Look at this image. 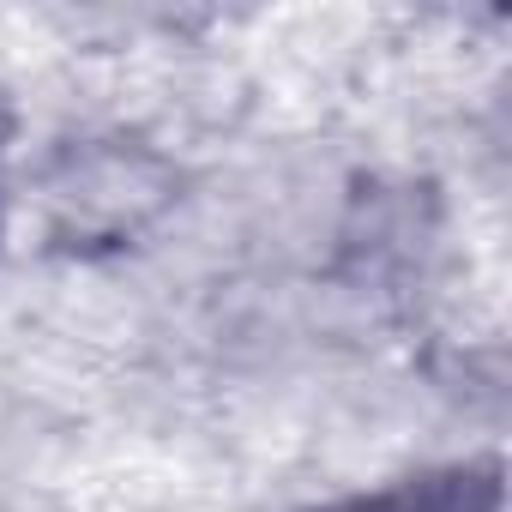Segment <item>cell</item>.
<instances>
[{
  "mask_svg": "<svg viewBox=\"0 0 512 512\" xmlns=\"http://www.w3.org/2000/svg\"><path fill=\"white\" fill-rule=\"evenodd\" d=\"M55 205L73 229H97V235H121L133 223H145L163 193L169 175L163 163H151L145 151H121V145H97V151H73L55 175Z\"/></svg>",
  "mask_w": 512,
  "mask_h": 512,
  "instance_id": "obj_1",
  "label": "cell"
},
{
  "mask_svg": "<svg viewBox=\"0 0 512 512\" xmlns=\"http://www.w3.org/2000/svg\"><path fill=\"white\" fill-rule=\"evenodd\" d=\"M494 506H500V482L488 470H446L374 500L368 512H494Z\"/></svg>",
  "mask_w": 512,
  "mask_h": 512,
  "instance_id": "obj_2",
  "label": "cell"
},
{
  "mask_svg": "<svg viewBox=\"0 0 512 512\" xmlns=\"http://www.w3.org/2000/svg\"><path fill=\"white\" fill-rule=\"evenodd\" d=\"M7 127H13V109H7V97H0V139H7Z\"/></svg>",
  "mask_w": 512,
  "mask_h": 512,
  "instance_id": "obj_3",
  "label": "cell"
}]
</instances>
